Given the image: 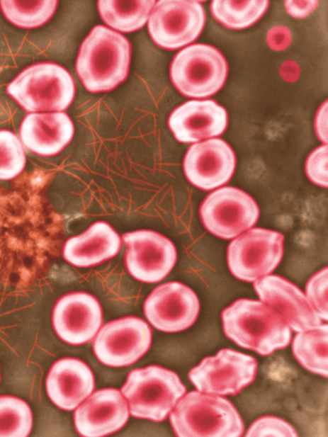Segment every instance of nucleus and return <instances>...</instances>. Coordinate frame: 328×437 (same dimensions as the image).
Wrapping results in <instances>:
<instances>
[{
    "mask_svg": "<svg viewBox=\"0 0 328 437\" xmlns=\"http://www.w3.org/2000/svg\"><path fill=\"white\" fill-rule=\"evenodd\" d=\"M225 336L241 348L269 356L286 348L292 330L274 309L252 299L237 300L221 314Z\"/></svg>",
    "mask_w": 328,
    "mask_h": 437,
    "instance_id": "f257e3e1",
    "label": "nucleus"
},
{
    "mask_svg": "<svg viewBox=\"0 0 328 437\" xmlns=\"http://www.w3.org/2000/svg\"><path fill=\"white\" fill-rule=\"evenodd\" d=\"M130 58L129 40L115 30L97 25L81 45L76 70L87 91H108L128 76Z\"/></svg>",
    "mask_w": 328,
    "mask_h": 437,
    "instance_id": "f03ea898",
    "label": "nucleus"
},
{
    "mask_svg": "<svg viewBox=\"0 0 328 437\" xmlns=\"http://www.w3.org/2000/svg\"><path fill=\"white\" fill-rule=\"evenodd\" d=\"M169 421L179 437H240L243 421L234 406L220 395L191 391L170 412Z\"/></svg>",
    "mask_w": 328,
    "mask_h": 437,
    "instance_id": "7ed1b4c3",
    "label": "nucleus"
},
{
    "mask_svg": "<svg viewBox=\"0 0 328 437\" xmlns=\"http://www.w3.org/2000/svg\"><path fill=\"white\" fill-rule=\"evenodd\" d=\"M75 91L71 74L50 62L27 67L6 86L7 93L30 113L62 112L72 104Z\"/></svg>",
    "mask_w": 328,
    "mask_h": 437,
    "instance_id": "20e7f679",
    "label": "nucleus"
},
{
    "mask_svg": "<svg viewBox=\"0 0 328 437\" xmlns=\"http://www.w3.org/2000/svg\"><path fill=\"white\" fill-rule=\"evenodd\" d=\"M121 392L132 416L159 422L166 419L186 388L174 371L149 365L131 370Z\"/></svg>",
    "mask_w": 328,
    "mask_h": 437,
    "instance_id": "39448f33",
    "label": "nucleus"
},
{
    "mask_svg": "<svg viewBox=\"0 0 328 437\" xmlns=\"http://www.w3.org/2000/svg\"><path fill=\"white\" fill-rule=\"evenodd\" d=\"M228 73L227 60L216 47L196 43L176 54L170 65V78L176 89L189 98H206L224 85Z\"/></svg>",
    "mask_w": 328,
    "mask_h": 437,
    "instance_id": "423d86ee",
    "label": "nucleus"
},
{
    "mask_svg": "<svg viewBox=\"0 0 328 437\" xmlns=\"http://www.w3.org/2000/svg\"><path fill=\"white\" fill-rule=\"evenodd\" d=\"M283 235L275 230L255 227L230 242L227 262L234 277L254 282L271 273L283 255Z\"/></svg>",
    "mask_w": 328,
    "mask_h": 437,
    "instance_id": "0eeeda50",
    "label": "nucleus"
},
{
    "mask_svg": "<svg viewBox=\"0 0 328 437\" xmlns=\"http://www.w3.org/2000/svg\"><path fill=\"white\" fill-rule=\"evenodd\" d=\"M199 215L209 232L221 239H231L256 223L259 208L255 200L244 191L224 186L205 197Z\"/></svg>",
    "mask_w": 328,
    "mask_h": 437,
    "instance_id": "6e6552de",
    "label": "nucleus"
},
{
    "mask_svg": "<svg viewBox=\"0 0 328 437\" xmlns=\"http://www.w3.org/2000/svg\"><path fill=\"white\" fill-rule=\"evenodd\" d=\"M258 363L254 357L230 348L203 358L188 378L198 391L220 396L238 395L252 383Z\"/></svg>",
    "mask_w": 328,
    "mask_h": 437,
    "instance_id": "1a4fd4ad",
    "label": "nucleus"
},
{
    "mask_svg": "<svg viewBox=\"0 0 328 437\" xmlns=\"http://www.w3.org/2000/svg\"><path fill=\"white\" fill-rule=\"evenodd\" d=\"M205 23V13L197 1L159 0L147 21L152 40L166 50H176L195 41Z\"/></svg>",
    "mask_w": 328,
    "mask_h": 437,
    "instance_id": "9d476101",
    "label": "nucleus"
},
{
    "mask_svg": "<svg viewBox=\"0 0 328 437\" xmlns=\"http://www.w3.org/2000/svg\"><path fill=\"white\" fill-rule=\"evenodd\" d=\"M152 330L143 319L128 316L111 321L98 332L93 343L97 359L110 367L133 364L149 350Z\"/></svg>",
    "mask_w": 328,
    "mask_h": 437,
    "instance_id": "9b49d317",
    "label": "nucleus"
},
{
    "mask_svg": "<svg viewBox=\"0 0 328 437\" xmlns=\"http://www.w3.org/2000/svg\"><path fill=\"white\" fill-rule=\"evenodd\" d=\"M127 245L125 263L129 273L144 283H157L174 268L177 252L173 242L153 230L140 229L123 235Z\"/></svg>",
    "mask_w": 328,
    "mask_h": 437,
    "instance_id": "f8f14e48",
    "label": "nucleus"
},
{
    "mask_svg": "<svg viewBox=\"0 0 328 437\" xmlns=\"http://www.w3.org/2000/svg\"><path fill=\"white\" fill-rule=\"evenodd\" d=\"M200 302L195 292L177 281L156 287L144 303V313L157 329L168 333L183 331L196 321Z\"/></svg>",
    "mask_w": 328,
    "mask_h": 437,
    "instance_id": "ddd939ff",
    "label": "nucleus"
},
{
    "mask_svg": "<svg viewBox=\"0 0 328 437\" xmlns=\"http://www.w3.org/2000/svg\"><path fill=\"white\" fill-rule=\"evenodd\" d=\"M236 161L234 152L227 142L208 139L189 147L183 159V172L194 186L212 191L229 182Z\"/></svg>",
    "mask_w": 328,
    "mask_h": 437,
    "instance_id": "4468645a",
    "label": "nucleus"
},
{
    "mask_svg": "<svg viewBox=\"0 0 328 437\" xmlns=\"http://www.w3.org/2000/svg\"><path fill=\"white\" fill-rule=\"evenodd\" d=\"M54 330L63 341L71 345L90 342L103 323L98 300L89 293L74 292L61 297L52 316Z\"/></svg>",
    "mask_w": 328,
    "mask_h": 437,
    "instance_id": "2eb2a0df",
    "label": "nucleus"
},
{
    "mask_svg": "<svg viewBox=\"0 0 328 437\" xmlns=\"http://www.w3.org/2000/svg\"><path fill=\"white\" fill-rule=\"evenodd\" d=\"M260 300L277 311L292 331L300 332L322 324L305 294L277 275L264 276L253 283Z\"/></svg>",
    "mask_w": 328,
    "mask_h": 437,
    "instance_id": "dca6fc26",
    "label": "nucleus"
},
{
    "mask_svg": "<svg viewBox=\"0 0 328 437\" xmlns=\"http://www.w3.org/2000/svg\"><path fill=\"white\" fill-rule=\"evenodd\" d=\"M128 403L120 391L103 388L94 392L74 414L77 431L85 437H100L122 429L129 418Z\"/></svg>",
    "mask_w": 328,
    "mask_h": 437,
    "instance_id": "f3484780",
    "label": "nucleus"
},
{
    "mask_svg": "<svg viewBox=\"0 0 328 437\" xmlns=\"http://www.w3.org/2000/svg\"><path fill=\"white\" fill-rule=\"evenodd\" d=\"M227 123L226 110L213 99L188 101L176 107L168 119L174 137L183 143L221 135Z\"/></svg>",
    "mask_w": 328,
    "mask_h": 437,
    "instance_id": "a211bd4d",
    "label": "nucleus"
},
{
    "mask_svg": "<svg viewBox=\"0 0 328 437\" xmlns=\"http://www.w3.org/2000/svg\"><path fill=\"white\" fill-rule=\"evenodd\" d=\"M74 133L72 120L64 112L28 113L19 129L22 144L42 157L59 154L72 141Z\"/></svg>",
    "mask_w": 328,
    "mask_h": 437,
    "instance_id": "6ab92c4d",
    "label": "nucleus"
},
{
    "mask_svg": "<svg viewBox=\"0 0 328 437\" xmlns=\"http://www.w3.org/2000/svg\"><path fill=\"white\" fill-rule=\"evenodd\" d=\"M47 394L59 408L72 411L78 407L94 390L90 368L82 361L63 358L51 366L45 380Z\"/></svg>",
    "mask_w": 328,
    "mask_h": 437,
    "instance_id": "aec40b11",
    "label": "nucleus"
},
{
    "mask_svg": "<svg viewBox=\"0 0 328 437\" xmlns=\"http://www.w3.org/2000/svg\"><path fill=\"white\" fill-rule=\"evenodd\" d=\"M121 239L107 222H96L84 232L68 239L63 247L64 259L77 267H89L114 257Z\"/></svg>",
    "mask_w": 328,
    "mask_h": 437,
    "instance_id": "412c9836",
    "label": "nucleus"
},
{
    "mask_svg": "<svg viewBox=\"0 0 328 437\" xmlns=\"http://www.w3.org/2000/svg\"><path fill=\"white\" fill-rule=\"evenodd\" d=\"M328 325L297 332L292 341V351L298 363L308 371L328 377Z\"/></svg>",
    "mask_w": 328,
    "mask_h": 437,
    "instance_id": "4be33fe9",
    "label": "nucleus"
},
{
    "mask_svg": "<svg viewBox=\"0 0 328 437\" xmlns=\"http://www.w3.org/2000/svg\"><path fill=\"white\" fill-rule=\"evenodd\" d=\"M155 3L154 0H100L98 9L101 18L111 28L131 33L146 24Z\"/></svg>",
    "mask_w": 328,
    "mask_h": 437,
    "instance_id": "5701e85b",
    "label": "nucleus"
},
{
    "mask_svg": "<svg viewBox=\"0 0 328 437\" xmlns=\"http://www.w3.org/2000/svg\"><path fill=\"white\" fill-rule=\"evenodd\" d=\"M267 0H213L210 8L213 18L230 29H244L254 24L266 11Z\"/></svg>",
    "mask_w": 328,
    "mask_h": 437,
    "instance_id": "b1692460",
    "label": "nucleus"
},
{
    "mask_svg": "<svg viewBox=\"0 0 328 437\" xmlns=\"http://www.w3.org/2000/svg\"><path fill=\"white\" fill-rule=\"evenodd\" d=\"M57 1L1 0L0 8L5 18L22 28H35L45 24L54 15Z\"/></svg>",
    "mask_w": 328,
    "mask_h": 437,
    "instance_id": "393cba45",
    "label": "nucleus"
},
{
    "mask_svg": "<svg viewBox=\"0 0 328 437\" xmlns=\"http://www.w3.org/2000/svg\"><path fill=\"white\" fill-rule=\"evenodd\" d=\"M32 426V412L25 401L13 396H0V436L26 437Z\"/></svg>",
    "mask_w": 328,
    "mask_h": 437,
    "instance_id": "a878e982",
    "label": "nucleus"
},
{
    "mask_svg": "<svg viewBox=\"0 0 328 437\" xmlns=\"http://www.w3.org/2000/svg\"><path fill=\"white\" fill-rule=\"evenodd\" d=\"M26 156L19 137L8 130H0V180H11L24 169Z\"/></svg>",
    "mask_w": 328,
    "mask_h": 437,
    "instance_id": "bb28decb",
    "label": "nucleus"
},
{
    "mask_svg": "<svg viewBox=\"0 0 328 437\" xmlns=\"http://www.w3.org/2000/svg\"><path fill=\"white\" fill-rule=\"evenodd\" d=\"M327 267L314 274L305 285V295L322 320H328Z\"/></svg>",
    "mask_w": 328,
    "mask_h": 437,
    "instance_id": "cd10ccee",
    "label": "nucleus"
},
{
    "mask_svg": "<svg viewBox=\"0 0 328 437\" xmlns=\"http://www.w3.org/2000/svg\"><path fill=\"white\" fill-rule=\"evenodd\" d=\"M246 437H297L295 429L285 420L273 416H264L256 419L249 427Z\"/></svg>",
    "mask_w": 328,
    "mask_h": 437,
    "instance_id": "c85d7f7f",
    "label": "nucleus"
},
{
    "mask_svg": "<svg viewBox=\"0 0 328 437\" xmlns=\"http://www.w3.org/2000/svg\"><path fill=\"white\" fill-rule=\"evenodd\" d=\"M327 144L315 149L307 157L305 162L306 175L317 186L327 188Z\"/></svg>",
    "mask_w": 328,
    "mask_h": 437,
    "instance_id": "c756f323",
    "label": "nucleus"
},
{
    "mask_svg": "<svg viewBox=\"0 0 328 437\" xmlns=\"http://www.w3.org/2000/svg\"><path fill=\"white\" fill-rule=\"evenodd\" d=\"M292 36L290 30L283 25L271 28L266 35V42L273 50H285L290 44Z\"/></svg>",
    "mask_w": 328,
    "mask_h": 437,
    "instance_id": "7c9ffc66",
    "label": "nucleus"
},
{
    "mask_svg": "<svg viewBox=\"0 0 328 437\" xmlns=\"http://www.w3.org/2000/svg\"><path fill=\"white\" fill-rule=\"evenodd\" d=\"M318 1H285L287 13L293 17L302 18L309 16L318 6Z\"/></svg>",
    "mask_w": 328,
    "mask_h": 437,
    "instance_id": "2f4dec72",
    "label": "nucleus"
},
{
    "mask_svg": "<svg viewBox=\"0 0 328 437\" xmlns=\"http://www.w3.org/2000/svg\"><path fill=\"white\" fill-rule=\"evenodd\" d=\"M315 130L318 139L327 144V100L319 108L315 118Z\"/></svg>",
    "mask_w": 328,
    "mask_h": 437,
    "instance_id": "473e14b6",
    "label": "nucleus"
},
{
    "mask_svg": "<svg viewBox=\"0 0 328 437\" xmlns=\"http://www.w3.org/2000/svg\"><path fill=\"white\" fill-rule=\"evenodd\" d=\"M280 74L285 81L293 83L299 79L300 69L295 62L286 60L281 66Z\"/></svg>",
    "mask_w": 328,
    "mask_h": 437,
    "instance_id": "72a5a7b5",
    "label": "nucleus"
}]
</instances>
